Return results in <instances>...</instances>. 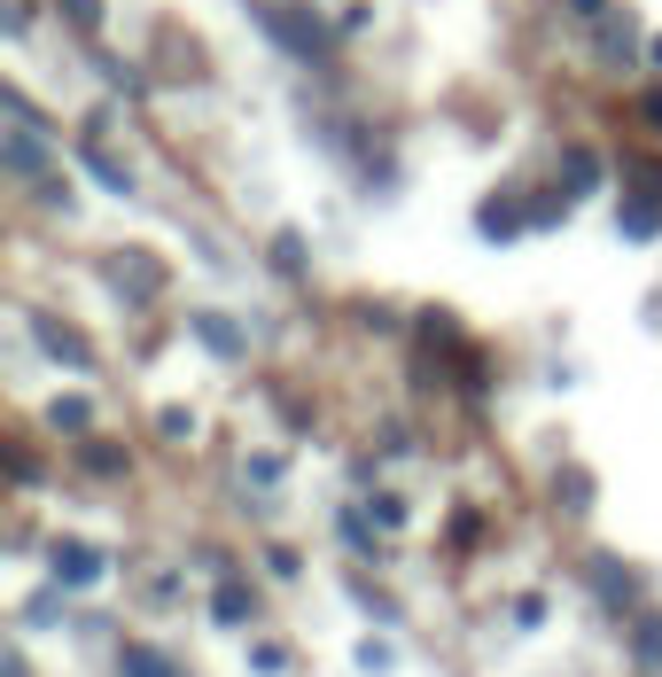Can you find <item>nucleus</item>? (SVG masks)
<instances>
[{
	"mask_svg": "<svg viewBox=\"0 0 662 677\" xmlns=\"http://www.w3.org/2000/svg\"><path fill=\"white\" fill-rule=\"evenodd\" d=\"M125 677H180L164 654H148V646H125Z\"/></svg>",
	"mask_w": 662,
	"mask_h": 677,
	"instance_id": "f257e3e1",
	"label": "nucleus"
},
{
	"mask_svg": "<svg viewBox=\"0 0 662 677\" xmlns=\"http://www.w3.org/2000/svg\"><path fill=\"white\" fill-rule=\"evenodd\" d=\"M55 568H63V576H78V584H87V576H94V553H87V545H63V553H55Z\"/></svg>",
	"mask_w": 662,
	"mask_h": 677,
	"instance_id": "f03ea898",
	"label": "nucleus"
}]
</instances>
